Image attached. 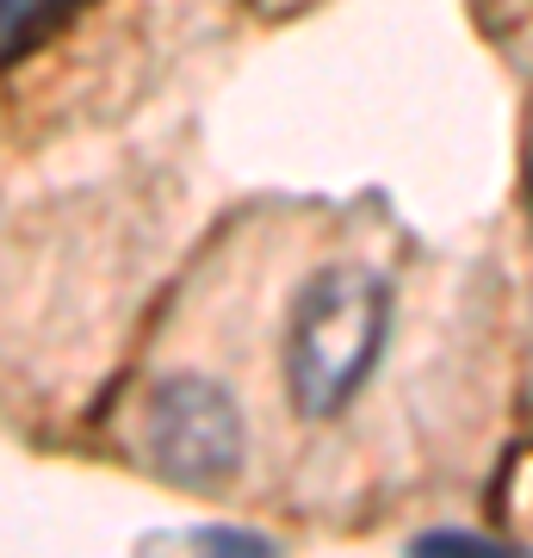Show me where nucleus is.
I'll return each instance as SVG.
<instances>
[{"mask_svg": "<svg viewBox=\"0 0 533 558\" xmlns=\"http://www.w3.org/2000/svg\"><path fill=\"white\" fill-rule=\"evenodd\" d=\"M385 329H391V286L366 267H323L298 292L286 323V391L298 416L323 422L348 410V398L378 366Z\"/></svg>", "mask_w": 533, "mask_h": 558, "instance_id": "nucleus-1", "label": "nucleus"}, {"mask_svg": "<svg viewBox=\"0 0 533 558\" xmlns=\"http://www.w3.org/2000/svg\"><path fill=\"white\" fill-rule=\"evenodd\" d=\"M149 459L168 484H186V490H218L242 472V447H249V428H242L237 398L211 379H168L149 398Z\"/></svg>", "mask_w": 533, "mask_h": 558, "instance_id": "nucleus-2", "label": "nucleus"}, {"mask_svg": "<svg viewBox=\"0 0 533 558\" xmlns=\"http://www.w3.org/2000/svg\"><path fill=\"white\" fill-rule=\"evenodd\" d=\"M75 0H0V62L25 57L32 44L50 38V25H62Z\"/></svg>", "mask_w": 533, "mask_h": 558, "instance_id": "nucleus-3", "label": "nucleus"}, {"mask_svg": "<svg viewBox=\"0 0 533 558\" xmlns=\"http://www.w3.org/2000/svg\"><path fill=\"white\" fill-rule=\"evenodd\" d=\"M415 553H484V558H502L509 546L502 539H484V534H422Z\"/></svg>", "mask_w": 533, "mask_h": 558, "instance_id": "nucleus-4", "label": "nucleus"}, {"mask_svg": "<svg viewBox=\"0 0 533 558\" xmlns=\"http://www.w3.org/2000/svg\"><path fill=\"white\" fill-rule=\"evenodd\" d=\"M528 211H533V156H528Z\"/></svg>", "mask_w": 533, "mask_h": 558, "instance_id": "nucleus-5", "label": "nucleus"}]
</instances>
